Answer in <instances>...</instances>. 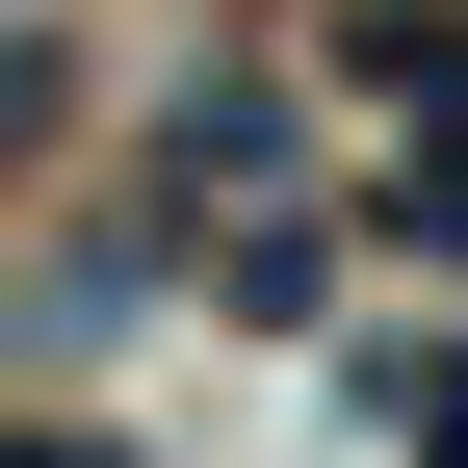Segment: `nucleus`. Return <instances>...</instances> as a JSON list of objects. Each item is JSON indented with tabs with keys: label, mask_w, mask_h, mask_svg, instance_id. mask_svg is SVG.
I'll return each mask as SVG.
<instances>
[{
	"label": "nucleus",
	"mask_w": 468,
	"mask_h": 468,
	"mask_svg": "<svg viewBox=\"0 0 468 468\" xmlns=\"http://www.w3.org/2000/svg\"><path fill=\"white\" fill-rule=\"evenodd\" d=\"M417 442H442V468H468V365H442V390H417Z\"/></svg>",
	"instance_id": "1"
}]
</instances>
